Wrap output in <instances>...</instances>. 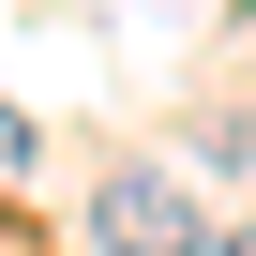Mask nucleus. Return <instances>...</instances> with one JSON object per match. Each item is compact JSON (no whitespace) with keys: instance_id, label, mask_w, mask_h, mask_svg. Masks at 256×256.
I'll list each match as a JSON object with an SVG mask.
<instances>
[{"instance_id":"nucleus-1","label":"nucleus","mask_w":256,"mask_h":256,"mask_svg":"<svg viewBox=\"0 0 256 256\" xmlns=\"http://www.w3.org/2000/svg\"><path fill=\"white\" fill-rule=\"evenodd\" d=\"M90 256H211V211L166 166H106L90 181Z\"/></svg>"},{"instance_id":"nucleus-2","label":"nucleus","mask_w":256,"mask_h":256,"mask_svg":"<svg viewBox=\"0 0 256 256\" xmlns=\"http://www.w3.org/2000/svg\"><path fill=\"white\" fill-rule=\"evenodd\" d=\"M30 166V106H0V181H16Z\"/></svg>"},{"instance_id":"nucleus-3","label":"nucleus","mask_w":256,"mask_h":256,"mask_svg":"<svg viewBox=\"0 0 256 256\" xmlns=\"http://www.w3.org/2000/svg\"><path fill=\"white\" fill-rule=\"evenodd\" d=\"M211 256H256V226H241V241H211Z\"/></svg>"}]
</instances>
